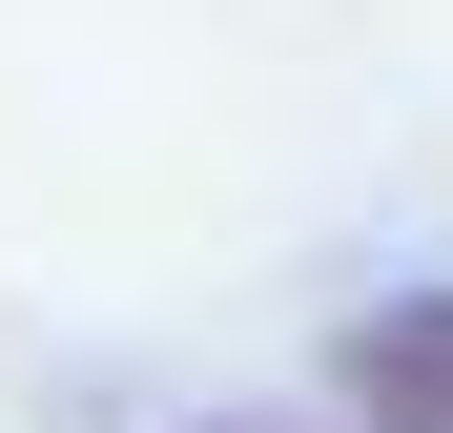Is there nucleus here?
<instances>
[{
  "label": "nucleus",
  "mask_w": 453,
  "mask_h": 433,
  "mask_svg": "<svg viewBox=\"0 0 453 433\" xmlns=\"http://www.w3.org/2000/svg\"><path fill=\"white\" fill-rule=\"evenodd\" d=\"M330 392H350L371 433H453V289H412V310H350Z\"/></svg>",
  "instance_id": "obj_1"
}]
</instances>
